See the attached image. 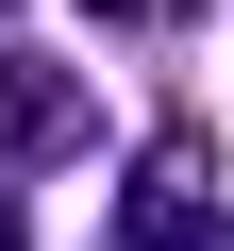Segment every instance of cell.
Wrapping results in <instances>:
<instances>
[{"mask_svg":"<svg viewBox=\"0 0 234 251\" xmlns=\"http://www.w3.org/2000/svg\"><path fill=\"white\" fill-rule=\"evenodd\" d=\"M84 151H100V100L50 50H0V168H84Z\"/></svg>","mask_w":234,"mask_h":251,"instance_id":"1","label":"cell"},{"mask_svg":"<svg viewBox=\"0 0 234 251\" xmlns=\"http://www.w3.org/2000/svg\"><path fill=\"white\" fill-rule=\"evenodd\" d=\"M134 234L151 251H201L217 234V134H201V117H167V134L134 151Z\"/></svg>","mask_w":234,"mask_h":251,"instance_id":"2","label":"cell"},{"mask_svg":"<svg viewBox=\"0 0 234 251\" xmlns=\"http://www.w3.org/2000/svg\"><path fill=\"white\" fill-rule=\"evenodd\" d=\"M84 17H100V34H184L201 0H84Z\"/></svg>","mask_w":234,"mask_h":251,"instance_id":"3","label":"cell"},{"mask_svg":"<svg viewBox=\"0 0 234 251\" xmlns=\"http://www.w3.org/2000/svg\"><path fill=\"white\" fill-rule=\"evenodd\" d=\"M0 251H34V234H17V201H0Z\"/></svg>","mask_w":234,"mask_h":251,"instance_id":"4","label":"cell"},{"mask_svg":"<svg viewBox=\"0 0 234 251\" xmlns=\"http://www.w3.org/2000/svg\"><path fill=\"white\" fill-rule=\"evenodd\" d=\"M0 17H17V0H0Z\"/></svg>","mask_w":234,"mask_h":251,"instance_id":"5","label":"cell"}]
</instances>
